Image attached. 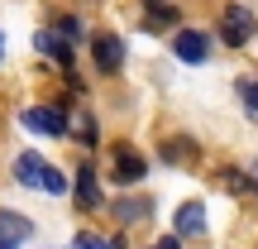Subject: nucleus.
Wrapping results in <instances>:
<instances>
[{
    "instance_id": "3",
    "label": "nucleus",
    "mask_w": 258,
    "mask_h": 249,
    "mask_svg": "<svg viewBox=\"0 0 258 249\" xmlns=\"http://www.w3.org/2000/svg\"><path fill=\"white\" fill-rule=\"evenodd\" d=\"M15 177L24 187H48V177H53V163H43L38 154H19L15 158Z\"/></svg>"
},
{
    "instance_id": "13",
    "label": "nucleus",
    "mask_w": 258,
    "mask_h": 249,
    "mask_svg": "<svg viewBox=\"0 0 258 249\" xmlns=\"http://www.w3.org/2000/svg\"><path fill=\"white\" fill-rule=\"evenodd\" d=\"M77 139H82V144H96V125H91V115H77Z\"/></svg>"
},
{
    "instance_id": "14",
    "label": "nucleus",
    "mask_w": 258,
    "mask_h": 249,
    "mask_svg": "<svg viewBox=\"0 0 258 249\" xmlns=\"http://www.w3.org/2000/svg\"><path fill=\"white\" fill-rule=\"evenodd\" d=\"M77 249H115V244L101 240V235H77Z\"/></svg>"
},
{
    "instance_id": "4",
    "label": "nucleus",
    "mask_w": 258,
    "mask_h": 249,
    "mask_svg": "<svg viewBox=\"0 0 258 249\" xmlns=\"http://www.w3.org/2000/svg\"><path fill=\"white\" fill-rule=\"evenodd\" d=\"M206 48H211V38H206L201 29H182V34L172 38V53L182 58V63H206Z\"/></svg>"
},
{
    "instance_id": "1",
    "label": "nucleus",
    "mask_w": 258,
    "mask_h": 249,
    "mask_svg": "<svg viewBox=\"0 0 258 249\" xmlns=\"http://www.w3.org/2000/svg\"><path fill=\"white\" fill-rule=\"evenodd\" d=\"M220 38H225L230 48H244V43L253 38V15H249L244 5H230V10L220 15Z\"/></svg>"
},
{
    "instance_id": "6",
    "label": "nucleus",
    "mask_w": 258,
    "mask_h": 249,
    "mask_svg": "<svg viewBox=\"0 0 258 249\" xmlns=\"http://www.w3.org/2000/svg\"><path fill=\"white\" fill-rule=\"evenodd\" d=\"M144 173H148L144 154H134L129 144H115V177H120V182H139Z\"/></svg>"
},
{
    "instance_id": "10",
    "label": "nucleus",
    "mask_w": 258,
    "mask_h": 249,
    "mask_svg": "<svg viewBox=\"0 0 258 249\" xmlns=\"http://www.w3.org/2000/svg\"><path fill=\"white\" fill-rule=\"evenodd\" d=\"M38 48H43V53L48 58H53V63H72V43H67V38L62 34H53V29H43V34H38Z\"/></svg>"
},
{
    "instance_id": "12",
    "label": "nucleus",
    "mask_w": 258,
    "mask_h": 249,
    "mask_svg": "<svg viewBox=\"0 0 258 249\" xmlns=\"http://www.w3.org/2000/svg\"><path fill=\"white\" fill-rule=\"evenodd\" d=\"M239 101L249 106V111H258V77H244L239 82Z\"/></svg>"
},
{
    "instance_id": "5",
    "label": "nucleus",
    "mask_w": 258,
    "mask_h": 249,
    "mask_svg": "<svg viewBox=\"0 0 258 249\" xmlns=\"http://www.w3.org/2000/svg\"><path fill=\"white\" fill-rule=\"evenodd\" d=\"M24 129H38V134H62L67 120H62V111H53V106H29V111H24Z\"/></svg>"
},
{
    "instance_id": "15",
    "label": "nucleus",
    "mask_w": 258,
    "mask_h": 249,
    "mask_svg": "<svg viewBox=\"0 0 258 249\" xmlns=\"http://www.w3.org/2000/svg\"><path fill=\"white\" fill-rule=\"evenodd\" d=\"M153 249H182V244H177V235H172V240H163V244H153Z\"/></svg>"
},
{
    "instance_id": "2",
    "label": "nucleus",
    "mask_w": 258,
    "mask_h": 249,
    "mask_svg": "<svg viewBox=\"0 0 258 249\" xmlns=\"http://www.w3.org/2000/svg\"><path fill=\"white\" fill-rule=\"evenodd\" d=\"M91 58H96L101 72H115V67L124 63V43H120L115 34H96V38H91Z\"/></svg>"
},
{
    "instance_id": "11",
    "label": "nucleus",
    "mask_w": 258,
    "mask_h": 249,
    "mask_svg": "<svg viewBox=\"0 0 258 249\" xmlns=\"http://www.w3.org/2000/svg\"><path fill=\"white\" fill-rule=\"evenodd\" d=\"M120 221H148V202H120Z\"/></svg>"
},
{
    "instance_id": "9",
    "label": "nucleus",
    "mask_w": 258,
    "mask_h": 249,
    "mask_svg": "<svg viewBox=\"0 0 258 249\" xmlns=\"http://www.w3.org/2000/svg\"><path fill=\"white\" fill-rule=\"evenodd\" d=\"M96 202H101L96 168H91V163H82V168H77V206H82V211H96Z\"/></svg>"
},
{
    "instance_id": "8",
    "label": "nucleus",
    "mask_w": 258,
    "mask_h": 249,
    "mask_svg": "<svg viewBox=\"0 0 258 249\" xmlns=\"http://www.w3.org/2000/svg\"><path fill=\"white\" fill-rule=\"evenodd\" d=\"M201 230H206V206H201V202L177 206V216H172V235H201Z\"/></svg>"
},
{
    "instance_id": "7",
    "label": "nucleus",
    "mask_w": 258,
    "mask_h": 249,
    "mask_svg": "<svg viewBox=\"0 0 258 249\" xmlns=\"http://www.w3.org/2000/svg\"><path fill=\"white\" fill-rule=\"evenodd\" d=\"M29 235H34V225H29L24 216H15V211H0V249H15V244H24Z\"/></svg>"
}]
</instances>
